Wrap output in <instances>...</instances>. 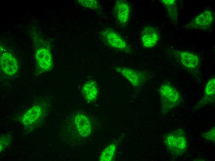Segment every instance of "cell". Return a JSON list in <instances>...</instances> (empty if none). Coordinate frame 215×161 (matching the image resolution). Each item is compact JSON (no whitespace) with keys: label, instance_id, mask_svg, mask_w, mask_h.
Wrapping results in <instances>:
<instances>
[{"label":"cell","instance_id":"cell-12","mask_svg":"<svg viewBox=\"0 0 215 161\" xmlns=\"http://www.w3.org/2000/svg\"><path fill=\"white\" fill-rule=\"evenodd\" d=\"M0 61L1 68L6 74L13 76L17 72L18 63L16 58L11 53L5 52L2 53Z\"/></svg>","mask_w":215,"mask_h":161},{"label":"cell","instance_id":"cell-3","mask_svg":"<svg viewBox=\"0 0 215 161\" xmlns=\"http://www.w3.org/2000/svg\"><path fill=\"white\" fill-rule=\"evenodd\" d=\"M163 141L167 149L175 156L182 155L188 147V141L185 132L182 129H177L167 134Z\"/></svg>","mask_w":215,"mask_h":161},{"label":"cell","instance_id":"cell-6","mask_svg":"<svg viewBox=\"0 0 215 161\" xmlns=\"http://www.w3.org/2000/svg\"><path fill=\"white\" fill-rule=\"evenodd\" d=\"M113 68L135 88L143 86L152 76L151 73L147 71L120 66H115Z\"/></svg>","mask_w":215,"mask_h":161},{"label":"cell","instance_id":"cell-2","mask_svg":"<svg viewBox=\"0 0 215 161\" xmlns=\"http://www.w3.org/2000/svg\"><path fill=\"white\" fill-rule=\"evenodd\" d=\"M158 91L160 98L162 114H167L182 102V98L179 91L169 82L162 83L158 88Z\"/></svg>","mask_w":215,"mask_h":161},{"label":"cell","instance_id":"cell-19","mask_svg":"<svg viewBox=\"0 0 215 161\" xmlns=\"http://www.w3.org/2000/svg\"><path fill=\"white\" fill-rule=\"evenodd\" d=\"M202 137L206 140L214 143L215 142V127H212L207 132L202 134Z\"/></svg>","mask_w":215,"mask_h":161},{"label":"cell","instance_id":"cell-13","mask_svg":"<svg viewBox=\"0 0 215 161\" xmlns=\"http://www.w3.org/2000/svg\"><path fill=\"white\" fill-rule=\"evenodd\" d=\"M74 121L76 129L81 136L87 137L91 134L92 126L88 117L82 113L75 115Z\"/></svg>","mask_w":215,"mask_h":161},{"label":"cell","instance_id":"cell-5","mask_svg":"<svg viewBox=\"0 0 215 161\" xmlns=\"http://www.w3.org/2000/svg\"><path fill=\"white\" fill-rule=\"evenodd\" d=\"M101 39L109 47L126 53H131L132 48L122 36L113 29H103L100 33Z\"/></svg>","mask_w":215,"mask_h":161},{"label":"cell","instance_id":"cell-8","mask_svg":"<svg viewBox=\"0 0 215 161\" xmlns=\"http://www.w3.org/2000/svg\"><path fill=\"white\" fill-rule=\"evenodd\" d=\"M214 14L212 10L206 9L196 16L185 26L189 30H207L213 24Z\"/></svg>","mask_w":215,"mask_h":161},{"label":"cell","instance_id":"cell-9","mask_svg":"<svg viewBox=\"0 0 215 161\" xmlns=\"http://www.w3.org/2000/svg\"><path fill=\"white\" fill-rule=\"evenodd\" d=\"M113 12L117 22L122 26H125L127 24L130 19V5L126 0H117L113 7Z\"/></svg>","mask_w":215,"mask_h":161},{"label":"cell","instance_id":"cell-7","mask_svg":"<svg viewBox=\"0 0 215 161\" xmlns=\"http://www.w3.org/2000/svg\"><path fill=\"white\" fill-rule=\"evenodd\" d=\"M43 110L40 105H34L24 113L20 121L27 129L32 130L43 121Z\"/></svg>","mask_w":215,"mask_h":161},{"label":"cell","instance_id":"cell-18","mask_svg":"<svg viewBox=\"0 0 215 161\" xmlns=\"http://www.w3.org/2000/svg\"><path fill=\"white\" fill-rule=\"evenodd\" d=\"M11 138L9 134H4L0 137V153L8 148L11 142Z\"/></svg>","mask_w":215,"mask_h":161},{"label":"cell","instance_id":"cell-15","mask_svg":"<svg viewBox=\"0 0 215 161\" xmlns=\"http://www.w3.org/2000/svg\"><path fill=\"white\" fill-rule=\"evenodd\" d=\"M160 2L164 5L167 10L168 16L174 23L178 20V11L176 0H161Z\"/></svg>","mask_w":215,"mask_h":161},{"label":"cell","instance_id":"cell-11","mask_svg":"<svg viewBox=\"0 0 215 161\" xmlns=\"http://www.w3.org/2000/svg\"><path fill=\"white\" fill-rule=\"evenodd\" d=\"M159 38L158 31L154 27L147 25L143 28L141 40L144 48L149 49L154 47L157 44Z\"/></svg>","mask_w":215,"mask_h":161},{"label":"cell","instance_id":"cell-16","mask_svg":"<svg viewBox=\"0 0 215 161\" xmlns=\"http://www.w3.org/2000/svg\"><path fill=\"white\" fill-rule=\"evenodd\" d=\"M117 148V145L112 143L105 148L101 153L99 157L100 161H111L115 157Z\"/></svg>","mask_w":215,"mask_h":161},{"label":"cell","instance_id":"cell-17","mask_svg":"<svg viewBox=\"0 0 215 161\" xmlns=\"http://www.w3.org/2000/svg\"><path fill=\"white\" fill-rule=\"evenodd\" d=\"M77 2L84 8L95 11H99L101 7L97 0H78Z\"/></svg>","mask_w":215,"mask_h":161},{"label":"cell","instance_id":"cell-1","mask_svg":"<svg viewBox=\"0 0 215 161\" xmlns=\"http://www.w3.org/2000/svg\"><path fill=\"white\" fill-rule=\"evenodd\" d=\"M31 35L36 47L35 56L38 68L43 72L50 70L53 68V63L48 42L37 32H33Z\"/></svg>","mask_w":215,"mask_h":161},{"label":"cell","instance_id":"cell-14","mask_svg":"<svg viewBox=\"0 0 215 161\" xmlns=\"http://www.w3.org/2000/svg\"><path fill=\"white\" fill-rule=\"evenodd\" d=\"M82 93L86 100L93 102L97 99L98 94V88L96 82L91 80L85 83L82 88Z\"/></svg>","mask_w":215,"mask_h":161},{"label":"cell","instance_id":"cell-10","mask_svg":"<svg viewBox=\"0 0 215 161\" xmlns=\"http://www.w3.org/2000/svg\"><path fill=\"white\" fill-rule=\"evenodd\" d=\"M215 77L212 76L207 81L205 86L204 94L202 98L198 101L193 108L196 111L205 106L215 102Z\"/></svg>","mask_w":215,"mask_h":161},{"label":"cell","instance_id":"cell-4","mask_svg":"<svg viewBox=\"0 0 215 161\" xmlns=\"http://www.w3.org/2000/svg\"><path fill=\"white\" fill-rule=\"evenodd\" d=\"M172 52L183 68L196 79L200 80L201 60L198 55L185 50H173Z\"/></svg>","mask_w":215,"mask_h":161}]
</instances>
